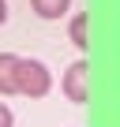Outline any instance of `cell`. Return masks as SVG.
<instances>
[{"mask_svg":"<svg viewBox=\"0 0 120 127\" xmlns=\"http://www.w3.org/2000/svg\"><path fill=\"white\" fill-rule=\"evenodd\" d=\"M53 86V75L41 60H19L15 67V94H26V97H45Z\"/></svg>","mask_w":120,"mask_h":127,"instance_id":"obj_1","label":"cell"},{"mask_svg":"<svg viewBox=\"0 0 120 127\" xmlns=\"http://www.w3.org/2000/svg\"><path fill=\"white\" fill-rule=\"evenodd\" d=\"M86 82H90V64L86 60H75L71 67L64 71V94H68V101H75V105H83L86 101Z\"/></svg>","mask_w":120,"mask_h":127,"instance_id":"obj_2","label":"cell"},{"mask_svg":"<svg viewBox=\"0 0 120 127\" xmlns=\"http://www.w3.org/2000/svg\"><path fill=\"white\" fill-rule=\"evenodd\" d=\"M15 67H19V56L0 52V97L15 94Z\"/></svg>","mask_w":120,"mask_h":127,"instance_id":"obj_3","label":"cell"},{"mask_svg":"<svg viewBox=\"0 0 120 127\" xmlns=\"http://www.w3.org/2000/svg\"><path fill=\"white\" fill-rule=\"evenodd\" d=\"M38 19H64L68 8H71V0H30Z\"/></svg>","mask_w":120,"mask_h":127,"instance_id":"obj_4","label":"cell"},{"mask_svg":"<svg viewBox=\"0 0 120 127\" xmlns=\"http://www.w3.org/2000/svg\"><path fill=\"white\" fill-rule=\"evenodd\" d=\"M68 30H71V41H75L79 49L90 45V41H86V15H71V26H68Z\"/></svg>","mask_w":120,"mask_h":127,"instance_id":"obj_5","label":"cell"},{"mask_svg":"<svg viewBox=\"0 0 120 127\" xmlns=\"http://www.w3.org/2000/svg\"><path fill=\"white\" fill-rule=\"evenodd\" d=\"M15 123V116H11V108L4 105V101H0V127H11Z\"/></svg>","mask_w":120,"mask_h":127,"instance_id":"obj_6","label":"cell"},{"mask_svg":"<svg viewBox=\"0 0 120 127\" xmlns=\"http://www.w3.org/2000/svg\"><path fill=\"white\" fill-rule=\"evenodd\" d=\"M8 23V0H0V26Z\"/></svg>","mask_w":120,"mask_h":127,"instance_id":"obj_7","label":"cell"}]
</instances>
